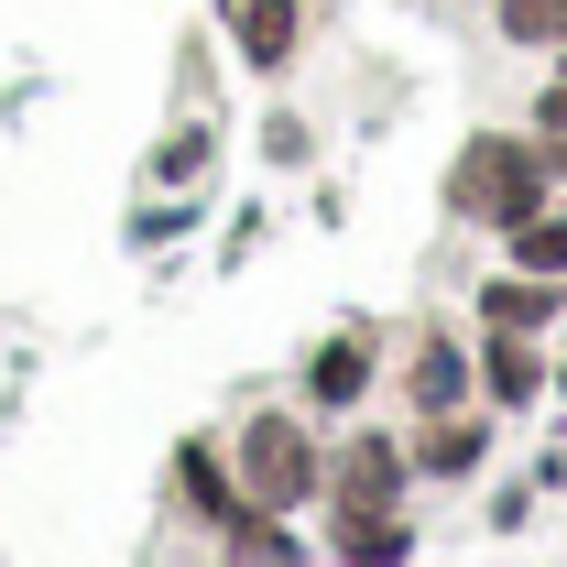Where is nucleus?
<instances>
[{
    "mask_svg": "<svg viewBox=\"0 0 567 567\" xmlns=\"http://www.w3.org/2000/svg\"><path fill=\"white\" fill-rule=\"evenodd\" d=\"M328 557H360V567H393L415 557V458H404V436L393 425H350L339 447H328Z\"/></svg>",
    "mask_w": 567,
    "mask_h": 567,
    "instance_id": "f257e3e1",
    "label": "nucleus"
},
{
    "mask_svg": "<svg viewBox=\"0 0 567 567\" xmlns=\"http://www.w3.org/2000/svg\"><path fill=\"white\" fill-rule=\"evenodd\" d=\"M229 470H240V492H251V502L306 513V502L328 492V425L306 415V404H262V415L229 425Z\"/></svg>",
    "mask_w": 567,
    "mask_h": 567,
    "instance_id": "f03ea898",
    "label": "nucleus"
},
{
    "mask_svg": "<svg viewBox=\"0 0 567 567\" xmlns=\"http://www.w3.org/2000/svg\"><path fill=\"white\" fill-rule=\"evenodd\" d=\"M557 197L546 186V153H535V132H470L458 142V164H447V218L458 229H513V218H535Z\"/></svg>",
    "mask_w": 567,
    "mask_h": 567,
    "instance_id": "7ed1b4c3",
    "label": "nucleus"
},
{
    "mask_svg": "<svg viewBox=\"0 0 567 567\" xmlns=\"http://www.w3.org/2000/svg\"><path fill=\"white\" fill-rule=\"evenodd\" d=\"M371 371H382L371 328H339V339H317V350L295 360V404H306L317 425H339V415L360 404V393H371Z\"/></svg>",
    "mask_w": 567,
    "mask_h": 567,
    "instance_id": "20e7f679",
    "label": "nucleus"
},
{
    "mask_svg": "<svg viewBox=\"0 0 567 567\" xmlns=\"http://www.w3.org/2000/svg\"><path fill=\"white\" fill-rule=\"evenodd\" d=\"M492 415H470V404H436V415L404 425V458H415V481H481L492 470Z\"/></svg>",
    "mask_w": 567,
    "mask_h": 567,
    "instance_id": "39448f33",
    "label": "nucleus"
},
{
    "mask_svg": "<svg viewBox=\"0 0 567 567\" xmlns=\"http://www.w3.org/2000/svg\"><path fill=\"white\" fill-rule=\"evenodd\" d=\"M404 415H436V404H470L481 393V360H470V339L458 328H415V350H404Z\"/></svg>",
    "mask_w": 567,
    "mask_h": 567,
    "instance_id": "423d86ee",
    "label": "nucleus"
},
{
    "mask_svg": "<svg viewBox=\"0 0 567 567\" xmlns=\"http://www.w3.org/2000/svg\"><path fill=\"white\" fill-rule=\"evenodd\" d=\"M218 33L240 44V66H251V76H284V66H295V44H306V0H218Z\"/></svg>",
    "mask_w": 567,
    "mask_h": 567,
    "instance_id": "0eeeda50",
    "label": "nucleus"
},
{
    "mask_svg": "<svg viewBox=\"0 0 567 567\" xmlns=\"http://www.w3.org/2000/svg\"><path fill=\"white\" fill-rule=\"evenodd\" d=\"M470 360H481V393H492L502 415H524V404L557 393V382H546V350H535V328H481Z\"/></svg>",
    "mask_w": 567,
    "mask_h": 567,
    "instance_id": "6e6552de",
    "label": "nucleus"
},
{
    "mask_svg": "<svg viewBox=\"0 0 567 567\" xmlns=\"http://www.w3.org/2000/svg\"><path fill=\"white\" fill-rule=\"evenodd\" d=\"M175 502H186V513H197V524H229V513H240V470H229V447H218V436H186V447H175Z\"/></svg>",
    "mask_w": 567,
    "mask_h": 567,
    "instance_id": "1a4fd4ad",
    "label": "nucleus"
},
{
    "mask_svg": "<svg viewBox=\"0 0 567 567\" xmlns=\"http://www.w3.org/2000/svg\"><path fill=\"white\" fill-rule=\"evenodd\" d=\"M567 317V284H546V274H481V328H557Z\"/></svg>",
    "mask_w": 567,
    "mask_h": 567,
    "instance_id": "9d476101",
    "label": "nucleus"
},
{
    "mask_svg": "<svg viewBox=\"0 0 567 567\" xmlns=\"http://www.w3.org/2000/svg\"><path fill=\"white\" fill-rule=\"evenodd\" d=\"M502 262H513V274L567 284V208H557V197H546L535 218H513V229H502Z\"/></svg>",
    "mask_w": 567,
    "mask_h": 567,
    "instance_id": "9b49d317",
    "label": "nucleus"
},
{
    "mask_svg": "<svg viewBox=\"0 0 567 567\" xmlns=\"http://www.w3.org/2000/svg\"><path fill=\"white\" fill-rule=\"evenodd\" d=\"M502 44H524V55H557L567 44V0H492Z\"/></svg>",
    "mask_w": 567,
    "mask_h": 567,
    "instance_id": "f8f14e48",
    "label": "nucleus"
},
{
    "mask_svg": "<svg viewBox=\"0 0 567 567\" xmlns=\"http://www.w3.org/2000/svg\"><path fill=\"white\" fill-rule=\"evenodd\" d=\"M208 153H218V121H175V132L153 142V186H197Z\"/></svg>",
    "mask_w": 567,
    "mask_h": 567,
    "instance_id": "ddd939ff",
    "label": "nucleus"
},
{
    "mask_svg": "<svg viewBox=\"0 0 567 567\" xmlns=\"http://www.w3.org/2000/svg\"><path fill=\"white\" fill-rule=\"evenodd\" d=\"M535 132H567V66L546 76V87H535Z\"/></svg>",
    "mask_w": 567,
    "mask_h": 567,
    "instance_id": "4468645a",
    "label": "nucleus"
},
{
    "mask_svg": "<svg viewBox=\"0 0 567 567\" xmlns=\"http://www.w3.org/2000/svg\"><path fill=\"white\" fill-rule=\"evenodd\" d=\"M535 153H546V186L567 197V132H535Z\"/></svg>",
    "mask_w": 567,
    "mask_h": 567,
    "instance_id": "2eb2a0df",
    "label": "nucleus"
},
{
    "mask_svg": "<svg viewBox=\"0 0 567 567\" xmlns=\"http://www.w3.org/2000/svg\"><path fill=\"white\" fill-rule=\"evenodd\" d=\"M557 66H567V44H557Z\"/></svg>",
    "mask_w": 567,
    "mask_h": 567,
    "instance_id": "dca6fc26",
    "label": "nucleus"
}]
</instances>
